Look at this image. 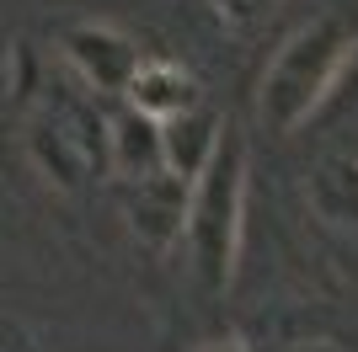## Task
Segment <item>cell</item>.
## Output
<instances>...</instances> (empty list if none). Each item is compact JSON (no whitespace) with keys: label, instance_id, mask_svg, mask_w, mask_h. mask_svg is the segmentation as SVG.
Listing matches in <instances>:
<instances>
[{"label":"cell","instance_id":"cell-11","mask_svg":"<svg viewBox=\"0 0 358 352\" xmlns=\"http://www.w3.org/2000/svg\"><path fill=\"white\" fill-rule=\"evenodd\" d=\"M278 6H284V0H214V16H220V27H230V32H257Z\"/></svg>","mask_w":358,"mask_h":352},{"label":"cell","instance_id":"cell-9","mask_svg":"<svg viewBox=\"0 0 358 352\" xmlns=\"http://www.w3.org/2000/svg\"><path fill=\"white\" fill-rule=\"evenodd\" d=\"M310 203H315V214L331 219V224H358V161L331 155V161L315 166Z\"/></svg>","mask_w":358,"mask_h":352},{"label":"cell","instance_id":"cell-3","mask_svg":"<svg viewBox=\"0 0 358 352\" xmlns=\"http://www.w3.org/2000/svg\"><path fill=\"white\" fill-rule=\"evenodd\" d=\"M102 139H107V133L96 129V117H91L86 107L64 102V107H48L43 117H32L27 149H32L38 171H43L54 187L75 192L91 176L96 155H102Z\"/></svg>","mask_w":358,"mask_h":352},{"label":"cell","instance_id":"cell-4","mask_svg":"<svg viewBox=\"0 0 358 352\" xmlns=\"http://www.w3.org/2000/svg\"><path fill=\"white\" fill-rule=\"evenodd\" d=\"M187 192H193V182L177 176L171 166H155V171H145V176H129L123 203H129V224H134L139 246L166 251L171 240H182V224H187Z\"/></svg>","mask_w":358,"mask_h":352},{"label":"cell","instance_id":"cell-12","mask_svg":"<svg viewBox=\"0 0 358 352\" xmlns=\"http://www.w3.org/2000/svg\"><path fill=\"white\" fill-rule=\"evenodd\" d=\"M203 352H246L241 342H214V347H203Z\"/></svg>","mask_w":358,"mask_h":352},{"label":"cell","instance_id":"cell-7","mask_svg":"<svg viewBox=\"0 0 358 352\" xmlns=\"http://www.w3.org/2000/svg\"><path fill=\"white\" fill-rule=\"evenodd\" d=\"M123 96L134 102V112H145V117H155V123H161V117L182 112V107H193V102H198V86H193V75L177 70V64L139 59V70L129 75Z\"/></svg>","mask_w":358,"mask_h":352},{"label":"cell","instance_id":"cell-1","mask_svg":"<svg viewBox=\"0 0 358 352\" xmlns=\"http://www.w3.org/2000/svg\"><path fill=\"white\" fill-rule=\"evenodd\" d=\"M241 214H246V139L224 123L220 145H214L209 166L193 176L187 192V251L203 288L220 293L236 278V256H241Z\"/></svg>","mask_w":358,"mask_h":352},{"label":"cell","instance_id":"cell-6","mask_svg":"<svg viewBox=\"0 0 358 352\" xmlns=\"http://www.w3.org/2000/svg\"><path fill=\"white\" fill-rule=\"evenodd\" d=\"M220 133H224V117L214 112V107H203V102H193V107H182V112L161 117V166H171L177 176L193 182V176L209 166Z\"/></svg>","mask_w":358,"mask_h":352},{"label":"cell","instance_id":"cell-2","mask_svg":"<svg viewBox=\"0 0 358 352\" xmlns=\"http://www.w3.org/2000/svg\"><path fill=\"white\" fill-rule=\"evenodd\" d=\"M348 27L337 16H321L310 27H299L278 54H273L268 75H262V96H257V112L273 133H294L299 123H310L321 96H327L331 75L348 54Z\"/></svg>","mask_w":358,"mask_h":352},{"label":"cell","instance_id":"cell-10","mask_svg":"<svg viewBox=\"0 0 358 352\" xmlns=\"http://www.w3.org/2000/svg\"><path fill=\"white\" fill-rule=\"evenodd\" d=\"M358 112V43H348L343 64H337V75H331L327 96H321V107H315V117H353Z\"/></svg>","mask_w":358,"mask_h":352},{"label":"cell","instance_id":"cell-8","mask_svg":"<svg viewBox=\"0 0 358 352\" xmlns=\"http://www.w3.org/2000/svg\"><path fill=\"white\" fill-rule=\"evenodd\" d=\"M107 161L118 166L123 176H145L161 166V123L145 112H123L107 129Z\"/></svg>","mask_w":358,"mask_h":352},{"label":"cell","instance_id":"cell-5","mask_svg":"<svg viewBox=\"0 0 358 352\" xmlns=\"http://www.w3.org/2000/svg\"><path fill=\"white\" fill-rule=\"evenodd\" d=\"M64 59L75 64V75L86 80L91 91H123L129 75L139 70V48L134 38H123L118 27H102V22H80L59 38Z\"/></svg>","mask_w":358,"mask_h":352}]
</instances>
